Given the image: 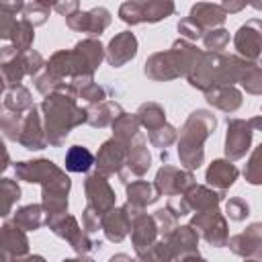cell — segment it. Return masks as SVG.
Here are the masks:
<instances>
[{
  "label": "cell",
  "instance_id": "6da1fadb",
  "mask_svg": "<svg viewBox=\"0 0 262 262\" xmlns=\"http://www.w3.org/2000/svg\"><path fill=\"white\" fill-rule=\"evenodd\" d=\"M92 162H94L92 154L86 147H80V145L70 147L68 154H66V168L70 172H86L92 166Z\"/></svg>",
  "mask_w": 262,
  "mask_h": 262
}]
</instances>
